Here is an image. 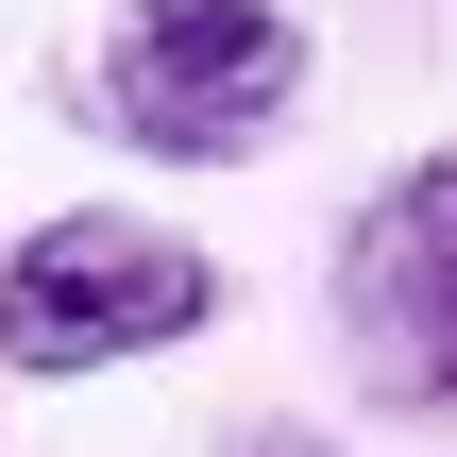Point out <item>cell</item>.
<instances>
[{
	"label": "cell",
	"mask_w": 457,
	"mask_h": 457,
	"mask_svg": "<svg viewBox=\"0 0 457 457\" xmlns=\"http://www.w3.org/2000/svg\"><path fill=\"white\" fill-rule=\"evenodd\" d=\"M305 17L288 0H119L85 51V119L153 170H237L305 119Z\"/></svg>",
	"instance_id": "6da1fadb"
},
{
	"label": "cell",
	"mask_w": 457,
	"mask_h": 457,
	"mask_svg": "<svg viewBox=\"0 0 457 457\" xmlns=\"http://www.w3.org/2000/svg\"><path fill=\"white\" fill-rule=\"evenodd\" d=\"M220 322V254L136 220V204H68L0 254V373L68 390V373H119V356H170Z\"/></svg>",
	"instance_id": "7a4b0ae2"
},
{
	"label": "cell",
	"mask_w": 457,
	"mask_h": 457,
	"mask_svg": "<svg viewBox=\"0 0 457 457\" xmlns=\"http://www.w3.org/2000/svg\"><path fill=\"white\" fill-rule=\"evenodd\" d=\"M322 305H339V373H356L373 407H407V424L457 407V153H407V170L339 220Z\"/></svg>",
	"instance_id": "3957f363"
}]
</instances>
